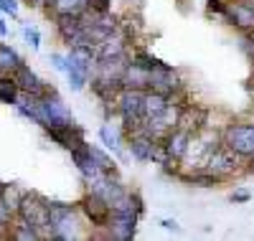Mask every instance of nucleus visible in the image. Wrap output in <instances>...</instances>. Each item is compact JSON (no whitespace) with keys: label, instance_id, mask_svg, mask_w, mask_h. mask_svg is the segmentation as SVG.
<instances>
[{"label":"nucleus","instance_id":"nucleus-1","mask_svg":"<svg viewBox=\"0 0 254 241\" xmlns=\"http://www.w3.org/2000/svg\"><path fill=\"white\" fill-rule=\"evenodd\" d=\"M33 122H38L44 129H64V127L74 124L69 107L61 102V97L56 94L54 86H49L46 94L33 99Z\"/></svg>","mask_w":254,"mask_h":241},{"label":"nucleus","instance_id":"nucleus-2","mask_svg":"<svg viewBox=\"0 0 254 241\" xmlns=\"http://www.w3.org/2000/svg\"><path fill=\"white\" fill-rule=\"evenodd\" d=\"M15 216L28 221L33 229H38L41 239H44V231L49 226V198H44V195H38V193H23Z\"/></svg>","mask_w":254,"mask_h":241},{"label":"nucleus","instance_id":"nucleus-3","mask_svg":"<svg viewBox=\"0 0 254 241\" xmlns=\"http://www.w3.org/2000/svg\"><path fill=\"white\" fill-rule=\"evenodd\" d=\"M224 145L231 147L234 152H239L244 160H249L254 155V124L252 122L229 124L224 129Z\"/></svg>","mask_w":254,"mask_h":241},{"label":"nucleus","instance_id":"nucleus-4","mask_svg":"<svg viewBox=\"0 0 254 241\" xmlns=\"http://www.w3.org/2000/svg\"><path fill=\"white\" fill-rule=\"evenodd\" d=\"M147 89L153 92H163V94H176L183 89V81L178 76V71L173 66H168V63H160L158 69H153L150 74H147Z\"/></svg>","mask_w":254,"mask_h":241},{"label":"nucleus","instance_id":"nucleus-5","mask_svg":"<svg viewBox=\"0 0 254 241\" xmlns=\"http://www.w3.org/2000/svg\"><path fill=\"white\" fill-rule=\"evenodd\" d=\"M137 218H140V216H137L135 211H112L110 224H107L110 236H115V239H120V241L135 239V234H137Z\"/></svg>","mask_w":254,"mask_h":241},{"label":"nucleus","instance_id":"nucleus-6","mask_svg":"<svg viewBox=\"0 0 254 241\" xmlns=\"http://www.w3.org/2000/svg\"><path fill=\"white\" fill-rule=\"evenodd\" d=\"M242 155H239V152H234V150H231V147H226V145H221L216 152H214V155H211L208 158V170L211 173H216L219 175V178L224 181L226 178V175H231V173H237L239 170V165H242Z\"/></svg>","mask_w":254,"mask_h":241},{"label":"nucleus","instance_id":"nucleus-7","mask_svg":"<svg viewBox=\"0 0 254 241\" xmlns=\"http://www.w3.org/2000/svg\"><path fill=\"white\" fill-rule=\"evenodd\" d=\"M81 211L87 213V218L92 221V226H99V229H107V224H110V216H112V208H110V203L104 201V198H99V195H94V193H87L81 198Z\"/></svg>","mask_w":254,"mask_h":241},{"label":"nucleus","instance_id":"nucleus-8","mask_svg":"<svg viewBox=\"0 0 254 241\" xmlns=\"http://www.w3.org/2000/svg\"><path fill=\"white\" fill-rule=\"evenodd\" d=\"M10 76L15 79L18 89L23 92V94H31L33 99H38L41 94H46V92H49V84L41 81V79L36 76V71H31V66H26V63H20V66H18Z\"/></svg>","mask_w":254,"mask_h":241},{"label":"nucleus","instance_id":"nucleus-9","mask_svg":"<svg viewBox=\"0 0 254 241\" xmlns=\"http://www.w3.org/2000/svg\"><path fill=\"white\" fill-rule=\"evenodd\" d=\"M193 140V135L188 132V129H183V127H176V129H171L160 142H163V147H165V152H168V158L171 160H183L186 158V152H188V142Z\"/></svg>","mask_w":254,"mask_h":241},{"label":"nucleus","instance_id":"nucleus-10","mask_svg":"<svg viewBox=\"0 0 254 241\" xmlns=\"http://www.w3.org/2000/svg\"><path fill=\"white\" fill-rule=\"evenodd\" d=\"M226 23L237 26L242 33H254V8L247 3V0H237V3L229 5V15Z\"/></svg>","mask_w":254,"mask_h":241},{"label":"nucleus","instance_id":"nucleus-11","mask_svg":"<svg viewBox=\"0 0 254 241\" xmlns=\"http://www.w3.org/2000/svg\"><path fill=\"white\" fill-rule=\"evenodd\" d=\"M71 160H74V165H76V170L81 173V178L84 181H94V178H99V175L104 173L97 163H94V158H92V152H89V145L84 142V145H79L76 150H71Z\"/></svg>","mask_w":254,"mask_h":241},{"label":"nucleus","instance_id":"nucleus-12","mask_svg":"<svg viewBox=\"0 0 254 241\" xmlns=\"http://www.w3.org/2000/svg\"><path fill=\"white\" fill-rule=\"evenodd\" d=\"M54 20H56L59 36L66 41V46H71L81 31V13H54Z\"/></svg>","mask_w":254,"mask_h":241},{"label":"nucleus","instance_id":"nucleus-13","mask_svg":"<svg viewBox=\"0 0 254 241\" xmlns=\"http://www.w3.org/2000/svg\"><path fill=\"white\" fill-rule=\"evenodd\" d=\"M147 74L150 71H145V69H140V66H135V63L130 61L125 66V71H122V86L125 89H147Z\"/></svg>","mask_w":254,"mask_h":241},{"label":"nucleus","instance_id":"nucleus-14","mask_svg":"<svg viewBox=\"0 0 254 241\" xmlns=\"http://www.w3.org/2000/svg\"><path fill=\"white\" fill-rule=\"evenodd\" d=\"M127 140H130V152H132L135 160H140V163H147V160H150V152H153V145H155V140H153L150 135L137 132V135L127 137Z\"/></svg>","mask_w":254,"mask_h":241},{"label":"nucleus","instance_id":"nucleus-15","mask_svg":"<svg viewBox=\"0 0 254 241\" xmlns=\"http://www.w3.org/2000/svg\"><path fill=\"white\" fill-rule=\"evenodd\" d=\"M168 104H171V97H168V94L153 92V89H145V120L163 115Z\"/></svg>","mask_w":254,"mask_h":241},{"label":"nucleus","instance_id":"nucleus-16","mask_svg":"<svg viewBox=\"0 0 254 241\" xmlns=\"http://www.w3.org/2000/svg\"><path fill=\"white\" fill-rule=\"evenodd\" d=\"M20 63H23V59L18 56V51L0 41V74H13Z\"/></svg>","mask_w":254,"mask_h":241},{"label":"nucleus","instance_id":"nucleus-17","mask_svg":"<svg viewBox=\"0 0 254 241\" xmlns=\"http://www.w3.org/2000/svg\"><path fill=\"white\" fill-rule=\"evenodd\" d=\"M181 181H186L190 185H201V188H216L221 183V178H219L216 173H211V170H206V173L196 170L193 175H181Z\"/></svg>","mask_w":254,"mask_h":241},{"label":"nucleus","instance_id":"nucleus-18","mask_svg":"<svg viewBox=\"0 0 254 241\" xmlns=\"http://www.w3.org/2000/svg\"><path fill=\"white\" fill-rule=\"evenodd\" d=\"M18 84L10 74H0V102L3 104H13L18 99Z\"/></svg>","mask_w":254,"mask_h":241},{"label":"nucleus","instance_id":"nucleus-19","mask_svg":"<svg viewBox=\"0 0 254 241\" xmlns=\"http://www.w3.org/2000/svg\"><path fill=\"white\" fill-rule=\"evenodd\" d=\"M99 140H102V145L107 147L110 152H115V155H120V132L107 122V124H102L99 127Z\"/></svg>","mask_w":254,"mask_h":241},{"label":"nucleus","instance_id":"nucleus-20","mask_svg":"<svg viewBox=\"0 0 254 241\" xmlns=\"http://www.w3.org/2000/svg\"><path fill=\"white\" fill-rule=\"evenodd\" d=\"M135 66H140V69H145V71H153V69H158L160 66V59H155L153 54H147V51H135L132 54V59H130Z\"/></svg>","mask_w":254,"mask_h":241},{"label":"nucleus","instance_id":"nucleus-21","mask_svg":"<svg viewBox=\"0 0 254 241\" xmlns=\"http://www.w3.org/2000/svg\"><path fill=\"white\" fill-rule=\"evenodd\" d=\"M89 152H92V158H94V163L104 170V173H115V160L107 155L104 150H99L97 145H89Z\"/></svg>","mask_w":254,"mask_h":241},{"label":"nucleus","instance_id":"nucleus-22","mask_svg":"<svg viewBox=\"0 0 254 241\" xmlns=\"http://www.w3.org/2000/svg\"><path fill=\"white\" fill-rule=\"evenodd\" d=\"M66 76H69V86H71L74 92L84 89V84L89 81V74L81 71V69H76V66H69V69H66Z\"/></svg>","mask_w":254,"mask_h":241},{"label":"nucleus","instance_id":"nucleus-23","mask_svg":"<svg viewBox=\"0 0 254 241\" xmlns=\"http://www.w3.org/2000/svg\"><path fill=\"white\" fill-rule=\"evenodd\" d=\"M23 38H26V43H28V46L31 49H38L41 46V31L36 28V26H23Z\"/></svg>","mask_w":254,"mask_h":241},{"label":"nucleus","instance_id":"nucleus-24","mask_svg":"<svg viewBox=\"0 0 254 241\" xmlns=\"http://www.w3.org/2000/svg\"><path fill=\"white\" fill-rule=\"evenodd\" d=\"M87 8L94 13H107L112 10V0H87Z\"/></svg>","mask_w":254,"mask_h":241},{"label":"nucleus","instance_id":"nucleus-25","mask_svg":"<svg viewBox=\"0 0 254 241\" xmlns=\"http://www.w3.org/2000/svg\"><path fill=\"white\" fill-rule=\"evenodd\" d=\"M208 13L224 15V20H226V15H229V5H226V3H221V0H208Z\"/></svg>","mask_w":254,"mask_h":241},{"label":"nucleus","instance_id":"nucleus-26","mask_svg":"<svg viewBox=\"0 0 254 241\" xmlns=\"http://www.w3.org/2000/svg\"><path fill=\"white\" fill-rule=\"evenodd\" d=\"M0 13L18 15V0H0Z\"/></svg>","mask_w":254,"mask_h":241},{"label":"nucleus","instance_id":"nucleus-27","mask_svg":"<svg viewBox=\"0 0 254 241\" xmlns=\"http://www.w3.org/2000/svg\"><path fill=\"white\" fill-rule=\"evenodd\" d=\"M51 61H54V66H56L59 71L66 74V69H69V59H66V56H61V54H51Z\"/></svg>","mask_w":254,"mask_h":241},{"label":"nucleus","instance_id":"nucleus-28","mask_svg":"<svg viewBox=\"0 0 254 241\" xmlns=\"http://www.w3.org/2000/svg\"><path fill=\"white\" fill-rule=\"evenodd\" d=\"M249 198H252V195L247 190H234V193H231V201H234V203H247Z\"/></svg>","mask_w":254,"mask_h":241},{"label":"nucleus","instance_id":"nucleus-29","mask_svg":"<svg viewBox=\"0 0 254 241\" xmlns=\"http://www.w3.org/2000/svg\"><path fill=\"white\" fill-rule=\"evenodd\" d=\"M160 226H163V229H168V231H181V226H178L176 221H171V218H163Z\"/></svg>","mask_w":254,"mask_h":241},{"label":"nucleus","instance_id":"nucleus-30","mask_svg":"<svg viewBox=\"0 0 254 241\" xmlns=\"http://www.w3.org/2000/svg\"><path fill=\"white\" fill-rule=\"evenodd\" d=\"M8 36V26H5V18L0 15V38H5Z\"/></svg>","mask_w":254,"mask_h":241},{"label":"nucleus","instance_id":"nucleus-31","mask_svg":"<svg viewBox=\"0 0 254 241\" xmlns=\"http://www.w3.org/2000/svg\"><path fill=\"white\" fill-rule=\"evenodd\" d=\"M28 5L31 8H41V5H44V0H28Z\"/></svg>","mask_w":254,"mask_h":241},{"label":"nucleus","instance_id":"nucleus-32","mask_svg":"<svg viewBox=\"0 0 254 241\" xmlns=\"http://www.w3.org/2000/svg\"><path fill=\"white\" fill-rule=\"evenodd\" d=\"M247 173H254V155L249 158V168H247Z\"/></svg>","mask_w":254,"mask_h":241},{"label":"nucleus","instance_id":"nucleus-33","mask_svg":"<svg viewBox=\"0 0 254 241\" xmlns=\"http://www.w3.org/2000/svg\"><path fill=\"white\" fill-rule=\"evenodd\" d=\"M252 86H254V76H252Z\"/></svg>","mask_w":254,"mask_h":241}]
</instances>
